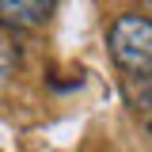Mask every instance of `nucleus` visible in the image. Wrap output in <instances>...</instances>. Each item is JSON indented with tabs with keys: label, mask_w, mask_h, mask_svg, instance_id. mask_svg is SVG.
Masks as SVG:
<instances>
[{
	"label": "nucleus",
	"mask_w": 152,
	"mask_h": 152,
	"mask_svg": "<svg viewBox=\"0 0 152 152\" xmlns=\"http://www.w3.org/2000/svg\"><path fill=\"white\" fill-rule=\"evenodd\" d=\"M107 46L122 72H152V19L137 12L118 15L110 23Z\"/></svg>",
	"instance_id": "nucleus-1"
},
{
	"label": "nucleus",
	"mask_w": 152,
	"mask_h": 152,
	"mask_svg": "<svg viewBox=\"0 0 152 152\" xmlns=\"http://www.w3.org/2000/svg\"><path fill=\"white\" fill-rule=\"evenodd\" d=\"M15 65H19V50L0 34V80H8V76L15 72Z\"/></svg>",
	"instance_id": "nucleus-4"
},
{
	"label": "nucleus",
	"mask_w": 152,
	"mask_h": 152,
	"mask_svg": "<svg viewBox=\"0 0 152 152\" xmlns=\"http://www.w3.org/2000/svg\"><path fill=\"white\" fill-rule=\"evenodd\" d=\"M148 8H152V0H148Z\"/></svg>",
	"instance_id": "nucleus-5"
},
{
	"label": "nucleus",
	"mask_w": 152,
	"mask_h": 152,
	"mask_svg": "<svg viewBox=\"0 0 152 152\" xmlns=\"http://www.w3.org/2000/svg\"><path fill=\"white\" fill-rule=\"evenodd\" d=\"M122 95H126V107L137 114V122L152 133V72H126Z\"/></svg>",
	"instance_id": "nucleus-3"
},
{
	"label": "nucleus",
	"mask_w": 152,
	"mask_h": 152,
	"mask_svg": "<svg viewBox=\"0 0 152 152\" xmlns=\"http://www.w3.org/2000/svg\"><path fill=\"white\" fill-rule=\"evenodd\" d=\"M57 0H0V27L12 31H34L53 15Z\"/></svg>",
	"instance_id": "nucleus-2"
}]
</instances>
